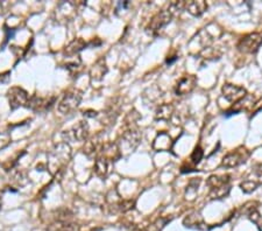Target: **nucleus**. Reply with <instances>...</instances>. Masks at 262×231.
<instances>
[{
	"label": "nucleus",
	"mask_w": 262,
	"mask_h": 231,
	"mask_svg": "<svg viewBox=\"0 0 262 231\" xmlns=\"http://www.w3.org/2000/svg\"><path fill=\"white\" fill-rule=\"evenodd\" d=\"M203 157H204L203 148H201L199 145L196 146L195 149H193L191 156H190V163L195 166L198 165L200 163V160L203 159Z\"/></svg>",
	"instance_id": "26"
},
{
	"label": "nucleus",
	"mask_w": 262,
	"mask_h": 231,
	"mask_svg": "<svg viewBox=\"0 0 262 231\" xmlns=\"http://www.w3.org/2000/svg\"><path fill=\"white\" fill-rule=\"evenodd\" d=\"M210 188L209 196L212 200H220L228 195L231 190V176L228 174L225 175H211L207 181Z\"/></svg>",
	"instance_id": "2"
},
{
	"label": "nucleus",
	"mask_w": 262,
	"mask_h": 231,
	"mask_svg": "<svg viewBox=\"0 0 262 231\" xmlns=\"http://www.w3.org/2000/svg\"><path fill=\"white\" fill-rule=\"evenodd\" d=\"M71 159V148L67 141H62L54 146L48 154V168L54 175H59L64 171Z\"/></svg>",
	"instance_id": "1"
},
{
	"label": "nucleus",
	"mask_w": 262,
	"mask_h": 231,
	"mask_svg": "<svg viewBox=\"0 0 262 231\" xmlns=\"http://www.w3.org/2000/svg\"><path fill=\"white\" fill-rule=\"evenodd\" d=\"M86 46L88 43L84 41L82 38L74 39L66 48H64L63 54L64 56H68V58H74V56L78 55L84 48H86Z\"/></svg>",
	"instance_id": "17"
},
{
	"label": "nucleus",
	"mask_w": 262,
	"mask_h": 231,
	"mask_svg": "<svg viewBox=\"0 0 262 231\" xmlns=\"http://www.w3.org/2000/svg\"><path fill=\"white\" fill-rule=\"evenodd\" d=\"M11 141H12V138L10 133L0 132V151L4 148H6L7 146L11 144Z\"/></svg>",
	"instance_id": "28"
},
{
	"label": "nucleus",
	"mask_w": 262,
	"mask_h": 231,
	"mask_svg": "<svg viewBox=\"0 0 262 231\" xmlns=\"http://www.w3.org/2000/svg\"><path fill=\"white\" fill-rule=\"evenodd\" d=\"M184 10L188 11L189 13L193 17H200L208 10V4L204 0H192V2H184Z\"/></svg>",
	"instance_id": "16"
},
{
	"label": "nucleus",
	"mask_w": 262,
	"mask_h": 231,
	"mask_svg": "<svg viewBox=\"0 0 262 231\" xmlns=\"http://www.w3.org/2000/svg\"><path fill=\"white\" fill-rule=\"evenodd\" d=\"M221 92H223L224 98L231 103H239L241 99H244L247 96V91L246 89L239 86H235V84H224L221 88Z\"/></svg>",
	"instance_id": "9"
},
{
	"label": "nucleus",
	"mask_w": 262,
	"mask_h": 231,
	"mask_svg": "<svg viewBox=\"0 0 262 231\" xmlns=\"http://www.w3.org/2000/svg\"><path fill=\"white\" fill-rule=\"evenodd\" d=\"M197 86V77L195 75H185L182 79H180L179 82L175 86L176 95L183 96L190 92Z\"/></svg>",
	"instance_id": "12"
},
{
	"label": "nucleus",
	"mask_w": 262,
	"mask_h": 231,
	"mask_svg": "<svg viewBox=\"0 0 262 231\" xmlns=\"http://www.w3.org/2000/svg\"><path fill=\"white\" fill-rule=\"evenodd\" d=\"M200 185V179H193L189 182L187 189H185V197L187 200L193 201L196 198L197 192H198V187Z\"/></svg>",
	"instance_id": "22"
},
{
	"label": "nucleus",
	"mask_w": 262,
	"mask_h": 231,
	"mask_svg": "<svg viewBox=\"0 0 262 231\" xmlns=\"http://www.w3.org/2000/svg\"><path fill=\"white\" fill-rule=\"evenodd\" d=\"M171 221V217H159L157 220L149 225V231H161L168 222Z\"/></svg>",
	"instance_id": "25"
},
{
	"label": "nucleus",
	"mask_w": 262,
	"mask_h": 231,
	"mask_svg": "<svg viewBox=\"0 0 262 231\" xmlns=\"http://www.w3.org/2000/svg\"><path fill=\"white\" fill-rule=\"evenodd\" d=\"M110 163L106 159H104L103 157L97 156L95 161V173L97 176H99L100 179L107 176L108 172H110Z\"/></svg>",
	"instance_id": "19"
},
{
	"label": "nucleus",
	"mask_w": 262,
	"mask_h": 231,
	"mask_svg": "<svg viewBox=\"0 0 262 231\" xmlns=\"http://www.w3.org/2000/svg\"><path fill=\"white\" fill-rule=\"evenodd\" d=\"M80 102H82V92L77 89L68 90L60 100L59 111L63 115H71L77 110Z\"/></svg>",
	"instance_id": "3"
},
{
	"label": "nucleus",
	"mask_w": 262,
	"mask_h": 231,
	"mask_svg": "<svg viewBox=\"0 0 262 231\" xmlns=\"http://www.w3.org/2000/svg\"><path fill=\"white\" fill-rule=\"evenodd\" d=\"M184 226H187L189 229H195V230H200V231H208L210 228L208 224H205L203 218H201L200 215L192 214L189 215L188 217L184 218L183 221Z\"/></svg>",
	"instance_id": "15"
},
{
	"label": "nucleus",
	"mask_w": 262,
	"mask_h": 231,
	"mask_svg": "<svg viewBox=\"0 0 262 231\" xmlns=\"http://www.w3.org/2000/svg\"><path fill=\"white\" fill-rule=\"evenodd\" d=\"M107 64L106 60L104 58H100L99 60H97L94 63V66L90 69V77L92 81H102L104 79V76L107 74Z\"/></svg>",
	"instance_id": "14"
},
{
	"label": "nucleus",
	"mask_w": 262,
	"mask_h": 231,
	"mask_svg": "<svg viewBox=\"0 0 262 231\" xmlns=\"http://www.w3.org/2000/svg\"><path fill=\"white\" fill-rule=\"evenodd\" d=\"M262 44V33H251L244 36L238 43V50L245 54H255Z\"/></svg>",
	"instance_id": "5"
},
{
	"label": "nucleus",
	"mask_w": 262,
	"mask_h": 231,
	"mask_svg": "<svg viewBox=\"0 0 262 231\" xmlns=\"http://www.w3.org/2000/svg\"><path fill=\"white\" fill-rule=\"evenodd\" d=\"M174 113V107L171 104H162L157 108L155 112L156 120H169Z\"/></svg>",
	"instance_id": "20"
},
{
	"label": "nucleus",
	"mask_w": 262,
	"mask_h": 231,
	"mask_svg": "<svg viewBox=\"0 0 262 231\" xmlns=\"http://www.w3.org/2000/svg\"><path fill=\"white\" fill-rule=\"evenodd\" d=\"M66 69H68V71L70 72V75L72 77H77L83 69L82 61L78 58L74 61H69V62L66 64Z\"/></svg>",
	"instance_id": "23"
},
{
	"label": "nucleus",
	"mask_w": 262,
	"mask_h": 231,
	"mask_svg": "<svg viewBox=\"0 0 262 231\" xmlns=\"http://www.w3.org/2000/svg\"><path fill=\"white\" fill-rule=\"evenodd\" d=\"M85 4L84 3H75V2H68L62 3L61 5L56 10V17L64 21H69L77 14V11L80 10V7H83Z\"/></svg>",
	"instance_id": "10"
},
{
	"label": "nucleus",
	"mask_w": 262,
	"mask_h": 231,
	"mask_svg": "<svg viewBox=\"0 0 262 231\" xmlns=\"http://www.w3.org/2000/svg\"><path fill=\"white\" fill-rule=\"evenodd\" d=\"M10 77H11V71L2 72V74H0V84H2V83H6V82H9Z\"/></svg>",
	"instance_id": "29"
},
{
	"label": "nucleus",
	"mask_w": 262,
	"mask_h": 231,
	"mask_svg": "<svg viewBox=\"0 0 262 231\" xmlns=\"http://www.w3.org/2000/svg\"><path fill=\"white\" fill-rule=\"evenodd\" d=\"M171 18H172V13L170 12V10H162L157 12L148 23V26L146 28L147 33L154 36L157 35V33H159L161 30H163V28L171 21Z\"/></svg>",
	"instance_id": "4"
},
{
	"label": "nucleus",
	"mask_w": 262,
	"mask_h": 231,
	"mask_svg": "<svg viewBox=\"0 0 262 231\" xmlns=\"http://www.w3.org/2000/svg\"><path fill=\"white\" fill-rule=\"evenodd\" d=\"M249 152L244 147H239L235 149V151L227 153L226 156L223 158V161H221V166L226 168H233L238 167L241 164L246 163V160L248 159Z\"/></svg>",
	"instance_id": "7"
},
{
	"label": "nucleus",
	"mask_w": 262,
	"mask_h": 231,
	"mask_svg": "<svg viewBox=\"0 0 262 231\" xmlns=\"http://www.w3.org/2000/svg\"><path fill=\"white\" fill-rule=\"evenodd\" d=\"M55 103V97H51V98H44V97L34 95L30 97L28 99V103L26 108L31 109L35 112H43L49 110V109L54 105Z\"/></svg>",
	"instance_id": "11"
},
{
	"label": "nucleus",
	"mask_w": 262,
	"mask_h": 231,
	"mask_svg": "<svg viewBox=\"0 0 262 231\" xmlns=\"http://www.w3.org/2000/svg\"><path fill=\"white\" fill-rule=\"evenodd\" d=\"M77 225L70 221H55L48 226L47 231H76Z\"/></svg>",
	"instance_id": "21"
},
{
	"label": "nucleus",
	"mask_w": 262,
	"mask_h": 231,
	"mask_svg": "<svg viewBox=\"0 0 262 231\" xmlns=\"http://www.w3.org/2000/svg\"><path fill=\"white\" fill-rule=\"evenodd\" d=\"M90 135V126L86 120H80L68 131H64L63 137L69 141H86Z\"/></svg>",
	"instance_id": "6"
},
{
	"label": "nucleus",
	"mask_w": 262,
	"mask_h": 231,
	"mask_svg": "<svg viewBox=\"0 0 262 231\" xmlns=\"http://www.w3.org/2000/svg\"><path fill=\"white\" fill-rule=\"evenodd\" d=\"M103 144H100V139L99 137H95L92 139H89L85 141V145L83 147V153L85 154L88 158H92V157H97L98 154L100 147H102Z\"/></svg>",
	"instance_id": "18"
},
{
	"label": "nucleus",
	"mask_w": 262,
	"mask_h": 231,
	"mask_svg": "<svg viewBox=\"0 0 262 231\" xmlns=\"http://www.w3.org/2000/svg\"><path fill=\"white\" fill-rule=\"evenodd\" d=\"M248 217H249V220H251L254 224L257 226V229L262 231V216L260 215V213L257 212L256 209H253L249 212Z\"/></svg>",
	"instance_id": "27"
},
{
	"label": "nucleus",
	"mask_w": 262,
	"mask_h": 231,
	"mask_svg": "<svg viewBox=\"0 0 262 231\" xmlns=\"http://www.w3.org/2000/svg\"><path fill=\"white\" fill-rule=\"evenodd\" d=\"M7 98H9L10 108L12 110H17L21 107H26L30 99L28 92L21 87H12L7 91Z\"/></svg>",
	"instance_id": "8"
},
{
	"label": "nucleus",
	"mask_w": 262,
	"mask_h": 231,
	"mask_svg": "<svg viewBox=\"0 0 262 231\" xmlns=\"http://www.w3.org/2000/svg\"><path fill=\"white\" fill-rule=\"evenodd\" d=\"M0 208H2V194H0Z\"/></svg>",
	"instance_id": "30"
},
{
	"label": "nucleus",
	"mask_w": 262,
	"mask_h": 231,
	"mask_svg": "<svg viewBox=\"0 0 262 231\" xmlns=\"http://www.w3.org/2000/svg\"><path fill=\"white\" fill-rule=\"evenodd\" d=\"M261 182H262V180L248 179V180L244 181L243 184L240 185V188H241V190H243L245 194H249V193L254 192V190H255L257 187H259V185L261 184Z\"/></svg>",
	"instance_id": "24"
},
{
	"label": "nucleus",
	"mask_w": 262,
	"mask_h": 231,
	"mask_svg": "<svg viewBox=\"0 0 262 231\" xmlns=\"http://www.w3.org/2000/svg\"><path fill=\"white\" fill-rule=\"evenodd\" d=\"M172 145H174V141H172L171 137L169 136L167 132H160L154 139L153 148H154L156 152L171 151Z\"/></svg>",
	"instance_id": "13"
}]
</instances>
